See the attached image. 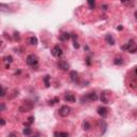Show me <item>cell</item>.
Masks as SVG:
<instances>
[{
    "instance_id": "obj_1",
    "label": "cell",
    "mask_w": 137,
    "mask_h": 137,
    "mask_svg": "<svg viewBox=\"0 0 137 137\" xmlns=\"http://www.w3.org/2000/svg\"><path fill=\"white\" fill-rule=\"evenodd\" d=\"M122 49L123 50H128L130 53L134 54L137 50V46L135 45V43H134L133 40H131V41H128L124 46H122Z\"/></svg>"
},
{
    "instance_id": "obj_18",
    "label": "cell",
    "mask_w": 137,
    "mask_h": 137,
    "mask_svg": "<svg viewBox=\"0 0 137 137\" xmlns=\"http://www.w3.org/2000/svg\"><path fill=\"white\" fill-rule=\"evenodd\" d=\"M31 132H32V131H31V128L27 127V128H24V132H23V133L25 134V135H30V134H31Z\"/></svg>"
},
{
    "instance_id": "obj_2",
    "label": "cell",
    "mask_w": 137,
    "mask_h": 137,
    "mask_svg": "<svg viewBox=\"0 0 137 137\" xmlns=\"http://www.w3.org/2000/svg\"><path fill=\"white\" fill-rule=\"evenodd\" d=\"M98 99H99V96H98V94H96L95 92H90V93H88V94L82 96L80 101H82V103H85V101L86 102H88V101L93 102V101H96Z\"/></svg>"
},
{
    "instance_id": "obj_28",
    "label": "cell",
    "mask_w": 137,
    "mask_h": 137,
    "mask_svg": "<svg viewBox=\"0 0 137 137\" xmlns=\"http://www.w3.org/2000/svg\"><path fill=\"white\" fill-rule=\"evenodd\" d=\"M89 4L92 7V5H94V2H93V1H89Z\"/></svg>"
},
{
    "instance_id": "obj_20",
    "label": "cell",
    "mask_w": 137,
    "mask_h": 137,
    "mask_svg": "<svg viewBox=\"0 0 137 137\" xmlns=\"http://www.w3.org/2000/svg\"><path fill=\"white\" fill-rule=\"evenodd\" d=\"M115 64H117V65H119V64H123V60L121 58H116L115 59Z\"/></svg>"
},
{
    "instance_id": "obj_3",
    "label": "cell",
    "mask_w": 137,
    "mask_h": 137,
    "mask_svg": "<svg viewBox=\"0 0 137 137\" xmlns=\"http://www.w3.org/2000/svg\"><path fill=\"white\" fill-rule=\"evenodd\" d=\"M110 98H111V92L109 90H105L102 92L101 94V102L104 104H109V102H110Z\"/></svg>"
},
{
    "instance_id": "obj_22",
    "label": "cell",
    "mask_w": 137,
    "mask_h": 137,
    "mask_svg": "<svg viewBox=\"0 0 137 137\" xmlns=\"http://www.w3.org/2000/svg\"><path fill=\"white\" fill-rule=\"evenodd\" d=\"M4 61H7V62H12L13 61V58L11 57V56H7V57H4Z\"/></svg>"
},
{
    "instance_id": "obj_12",
    "label": "cell",
    "mask_w": 137,
    "mask_h": 137,
    "mask_svg": "<svg viewBox=\"0 0 137 137\" xmlns=\"http://www.w3.org/2000/svg\"><path fill=\"white\" fill-rule=\"evenodd\" d=\"M71 37V34L68 33V32H62L60 34V40L61 41H68V40Z\"/></svg>"
},
{
    "instance_id": "obj_26",
    "label": "cell",
    "mask_w": 137,
    "mask_h": 137,
    "mask_svg": "<svg viewBox=\"0 0 137 137\" xmlns=\"http://www.w3.org/2000/svg\"><path fill=\"white\" fill-rule=\"evenodd\" d=\"M5 95V89L4 88H2V93H1V96H4Z\"/></svg>"
},
{
    "instance_id": "obj_16",
    "label": "cell",
    "mask_w": 137,
    "mask_h": 137,
    "mask_svg": "<svg viewBox=\"0 0 137 137\" xmlns=\"http://www.w3.org/2000/svg\"><path fill=\"white\" fill-rule=\"evenodd\" d=\"M100 125L102 128V133H105V131H106V122L103 121V120H101V121H100Z\"/></svg>"
},
{
    "instance_id": "obj_10",
    "label": "cell",
    "mask_w": 137,
    "mask_h": 137,
    "mask_svg": "<svg viewBox=\"0 0 137 137\" xmlns=\"http://www.w3.org/2000/svg\"><path fill=\"white\" fill-rule=\"evenodd\" d=\"M70 78L72 82H77L78 80V73L76 71H71L70 72Z\"/></svg>"
},
{
    "instance_id": "obj_14",
    "label": "cell",
    "mask_w": 137,
    "mask_h": 137,
    "mask_svg": "<svg viewBox=\"0 0 137 137\" xmlns=\"http://www.w3.org/2000/svg\"><path fill=\"white\" fill-rule=\"evenodd\" d=\"M29 43H30L31 45H37V37L32 36V37H29Z\"/></svg>"
},
{
    "instance_id": "obj_4",
    "label": "cell",
    "mask_w": 137,
    "mask_h": 137,
    "mask_svg": "<svg viewBox=\"0 0 137 137\" xmlns=\"http://www.w3.org/2000/svg\"><path fill=\"white\" fill-rule=\"evenodd\" d=\"M37 62H39V58H37L36 55H33V54H31V55H29L28 57H27V63H28V65L34 68L37 64Z\"/></svg>"
},
{
    "instance_id": "obj_30",
    "label": "cell",
    "mask_w": 137,
    "mask_h": 137,
    "mask_svg": "<svg viewBox=\"0 0 137 137\" xmlns=\"http://www.w3.org/2000/svg\"><path fill=\"white\" fill-rule=\"evenodd\" d=\"M135 17H136V19H137V12H135Z\"/></svg>"
},
{
    "instance_id": "obj_19",
    "label": "cell",
    "mask_w": 137,
    "mask_h": 137,
    "mask_svg": "<svg viewBox=\"0 0 137 137\" xmlns=\"http://www.w3.org/2000/svg\"><path fill=\"white\" fill-rule=\"evenodd\" d=\"M58 102H59V99L55 98V99H53V100H50L49 102H48V104H49V105H55V104L58 103Z\"/></svg>"
},
{
    "instance_id": "obj_13",
    "label": "cell",
    "mask_w": 137,
    "mask_h": 137,
    "mask_svg": "<svg viewBox=\"0 0 137 137\" xmlns=\"http://www.w3.org/2000/svg\"><path fill=\"white\" fill-rule=\"evenodd\" d=\"M105 40H106V42L108 43L109 45H114L115 44V40H114V37H111V34H106Z\"/></svg>"
},
{
    "instance_id": "obj_23",
    "label": "cell",
    "mask_w": 137,
    "mask_h": 137,
    "mask_svg": "<svg viewBox=\"0 0 137 137\" xmlns=\"http://www.w3.org/2000/svg\"><path fill=\"white\" fill-rule=\"evenodd\" d=\"M33 121H34V117H29L27 124H32V123H33Z\"/></svg>"
},
{
    "instance_id": "obj_8",
    "label": "cell",
    "mask_w": 137,
    "mask_h": 137,
    "mask_svg": "<svg viewBox=\"0 0 137 137\" xmlns=\"http://www.w3.org/2000/svg\"><path fill=\"white\" fill-rule=\"evenodd\" d=\"M98 114L100 115L101 117L105 118L107 115H108V108H107V107H104V106L99 107V108H98Z\"/></svg>"
},
{
    "instance_id": "obj_21",
    "label": "cell",
    "mask_w": 137,
    "mask_h": 137,
    "mask_svg": "<svg viewBox=\"0 0 137 137\" xmlns=\"http://www.w3.org/2000/svg\"><path fill=\"white\" fill-rule=\"evenodd\" d=\"M49 78H50V76H45L44 77V82H45V86L46 87H49Z\"/></svg>"
},
{
    "instance_id": "obj_24",
    "label": "cell",
    "mask_w": 137,
    "mask_h": 137,
    "mask_svg": "<svg viewBox=\"0 0 137 137\" xmlns=\"http://www.w3.org/2000/svg\"><path fill=\"white\" fill-rule=\"evenodd\" d=\"M9 137H18V136H17V135H16V134H15V133H11Z\"/></svg>"
},
{
    "instance_id": "obj_7",
    "label": "cell",
    "mask_w": 137,
    "mask_h": 137,
    "mask_svg": "<svg viewBox=\"0 0 137 137\" xmlns=\"http://www.w3.org/2000/svg\"><path fill=\"white\" fill-rule=\"evenodd\" d=\"M52 55L54 57L56 58H59L61 55H62V49L60 48V46H58V45H56V46H54V48L52 49Z\"/></svg>"
},
{
    "instance_id": "obj_17",
    "label": "cell",
    "mask_w": 137,
    "mask_h": 137,
    "mask_svg": "<svg viewBox=\"0 0 137 137\" xmlns=\"http://www.w3.org/2000/svg\"><path fill=\"white\" fill-rule=\"evenodd\" d=\"M82 128H84L85 131L90 130V123L88 121H84V123H82Z\"/></svg>"
},
{
    "instance_id": "obj_15",
    "label": "cell",
    "mask_w": 137,
    "mask_h": 137,
    "mask_svg": "<svg viewBox=\"0 0 137 137\" xmlns=\"http://www.w3.org/2000/svg\"><path fill=\"white\" fill-rule=\"evenodd\" d=\"M55 136L56 137H70L68 133H64V132H56Z\"/></svg>"
},
{
    "instance_id": "obj_25",
    "label": "cell",
    "mask_w": 137,
    "mask_h": 137,
    "mask_svg": "<svg viewBox=\"0 0 137 137\" xmlns=\"http://www.w3.org/2000/svg\"><path fill=\"white\" fill-rule=\"evenodd\" d=\"M15 39H19V33H18V32H15Z\"/></svg>"
},
{
    "instance_id": "obj_6",
    "label": "cell",
    "mask_w": 137,
    "mask_h": 137,
    "mask_svg": "<svg viewBox=\"0 0 137 137\" xmlns=\"http://www.w3.org/2000/svg\"><path fill=\"white\" fill-rule=\"evenodd\" d=\"M70 114H71V108L69 106L64 105L62 107H60V109H59V115L61 117H68Z\"/></svg>"
},
{
    "instance_id": "obj_5",
    "label": "cell",
    "mask_w": 137,
    "mask_h": 137,
    "mask_svg": "<svg viewBox=\"0 0 137 137\" xmlns=\"http://www.w3.org/2000/svg\"><path fill=\"white\" fill-rule=\"evenodd\" d=\"M32 108H33V103H31V102H24V104L19 107V111L25 112V111L30 110Z\"/></svg>"
},
{
    "instance_id": "obj_27",
    "label": "cell",
    "mask_w": 137,
    "mask_h": 137,
    "mask_svg": "<svg viewBox=\"0 0 137 137\" xmlns=\"http://www.w3.org/2000/svg\"><path fill=\"white\" fill-rule=\"evenodd\" d=\"M4 119H1V125H2V127H3V125H4Z\"/></svg>"
},
{
    "instance_id": "obj_9",
    "label": "cell",
    "mask_w": 137,
    "mask_h": 137,
    "mask_svg": "<svg viewBox=\"0 0 137 137\" xmlns=\"http://www.w3.org/2000/svg\"><path fill=\"white\" fill-rule=\"evenodd\" d=\"M58 66L61 70H63V71H69V69H70V64L68 62H65V61H59Z\"/></svg>"
},
{
    "instance_id": "obj_29",
    "label": "cell",
    "mask_w": 137,
    "mask_h": 137,
    "mask_svg": "<svg viewBox=\"0 0 137 137\" xmlns=\"http://www.w3.org/2000/svg\"><path fill=\"white\" fill-rule=\"evenodd\" d=\"M3 109H4V104L2 103V104H1V110H3Z\"/></svg>"
},
{
    "instance_id": "obj_11",
    "label": "cell",
    "mask_w": 137,
    "mask_h": 137,
    "mask_svg": "<svg viewBox=\"0 0 137 137\" xmlns=\"http://www.w3.org/2000/svg\"><path fill=\"white\" fill-rule=\"evenodd\" d=\"M64 100H65V102H70V103H74L75 102V96L74 94H71V93H68V94H65V96H64Z\"/></svg>"
}]
</instances>
